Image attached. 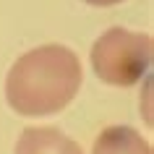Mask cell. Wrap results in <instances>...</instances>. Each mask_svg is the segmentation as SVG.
<instances>
[{
	"mask_svg": "<svg viewBox=\"0 0 154 154\" xmlns=\"http://www.w3.org/2000/svg\"><path fill=\"white\" fill-rule=\"evenodd\" d=\"M81 63L63 45L34 47L11 65L5 76V99L18 115L39 118L60 112L81 89Z\"/></svg>",
	"mask_w": 154,
	"mask_h": 154,
	"instance_id": "obj_1",
	"label": "cell"
},
{
	"mask_svg": "<svg viewBox=\"0 0 154 154\" xmlns=\"http://www.w3.org/2000/svg\"><path fill=\"white\" fill-rule=\"evenodd\" d=\"M154 42L149 34L107 29L91 47V68L110 86H133L152 65Z\"/></svg>",
	"mask_w": 154,
	"mask_h": 154,
	"instance_id": "obj_2",
	"label": "cell"
},
{
	"mask_svg": "<svg viewBox=\"0 0 154 154\" xmlns=\"http://www.w3.org/2000/svg\"><path fill=\"white\" fill-rule=\"evenodd\" d=\"M16 154H84L81 146L57 128H26L16 141Z\"/></svg>",
	"mask_w": 154,
	"mask_h": 154,
	"instance_id": "obj_3",
	"label": "cell"
},
{
	"mask_svg": "<svg viewBox=\"0 0 154 154\" xmlns=\"http://www.w3.org/2000/svg\"><path fill=\"white\" fill-rule=\"evenodd\" d=\"M94 154H154L146 138L128 125H110L97 136Z\"/></svg>",
	"mask_w": 154,
	"mask_h": 154,
	"instance_id": "obj_4",
	"label": "cell"
},
{
	"mask_svg": "<svg viewBox=\"0 0 154 154\" xmlns=\"http://www.w3.org/2000/svg\"><path fill=\"white\" fill-rule=\"evenodd\" d=\"M84 3H89V5H118L123 0H84Z\"/></svg>",
	"mask_w": 154,
	"mask_h": 154,
	"instance_id": "obj_5",
	"label": "cell"
}]
</instances>
